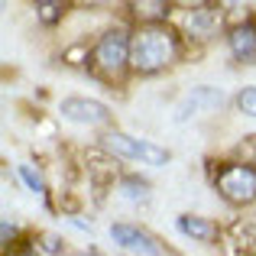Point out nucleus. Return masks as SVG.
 Instances as JSON below:
<instances>
[{"instance_id": "f257e3e1", "label": "nucleus", "mask_w": 256, "mask_h": 256, "mask_svg": "<svg viewBox=\"0 0 256 256\" xmlns=\"http://www.w3.org/2000/svg\"><path fill=\"white\" fill-rule=\"evenodd\" d=\"M178 36L166 23H143L133 32L130 46V68L136 75H156V72L169 68L178 58Z\"/></svg>"}, {"instance_id": "ddd939ff", "label": "nucleus", "mask_w": 256, "mask_h": 256, "mask_svg": "<svg viewBox=\"0 0 256 256\" xmlns=\"http://www.w3.org/2000/svg\"><path fill=\"white\" fill-rule=\"evenodd\" d=\"M234 152H237L246 166H253V169H256V133H253V136H246L244 143H237V150H234Z\"/></svg>"}, {"instance_id": "1a4fd4ad", "label": "nucleus", "mask_w": 256, "mask_h": 256, "mask_svg": "<svg viewBox=\"0 0 256 256\" xmlns=\"http://www.w3.org/2000/svg\"><path fill=\"white\" fill-rule=\"evenodd\" d=\"M178 230L185 234V237L198 240V244H211V240H218V227H214L208 218H198V214H182V218H178Z\"/></svg>"}, {"instance_id": "6e6552de", "label": "nucleus", "mask_w": 256, "mask_h": 256, "mask_svg": "<svg viewBox=\"0 0 256 256\" xmlns=\"http://www.w3.org/2000/svg\"><path fill=\"white\" fill-rule=\"evenodd\" d=\"M218 23H220L218 6H194V10L185 16V26L192 30V36H198V39H208Z\"/></svg>"}, {"instance_id": "9b49d317", "label": "nucleus", "mask_w": 256, "mask_h": 256, "mask_svg": "<svg viewBox=\"0 0 256 256\" xmlns=\"http://www.w3.org/2000/svg\"><path fill=\"white\" fill-rule=\"evenodd\" d=\"M120 188H124V198L130 201H150V185L143 178H136V175H126Z\"/></svg>"}, {"instance_id": "2eb2a0df", "label": "nucleus", "mask_w": 256, "mask_h": 256, "mask_svg": "<svg viewBox=\"0 0 256 256\" xmlns=\"http://www.w3.org/2000/svg\"><path fill=\"white\" fill-rule=\"evenodd\" d=\"M16 234V227L10 224V220H4V244H10V237Z\"/></svg>"}, {"instance_id": "0eeeda50", "label": "nucleus", "mask_w": 256, "mask_h": 256, "mask_svg": "<svg viewBox=\"0 0 256 256\" xmlns=\"http://www.w3.org/2000/svg\"><path fill=\"white\" fill-rule=\"evenodd\" d=\"M110 237H114V244H120L124 250H130L136 256H156V240H152L146 230L133 227V224H114Z\"/></svg>"}, {"instance_id": "f8f14e48", "label": "nucleus", "mask_w": 256, "mask_h": 256, "mask_svg": "<svg viewBox=\"0 0 256 256\" xmlns=\"http://www.w3.org/2000/svg\"><path fill=\"white\" fill-rule=\"evenodd\" d=\"M237 110L246 114V117H256V84L237 91Z\"/></svg>"}, {"instance_id": "20e7f679", "label": "nucleus", "mask_w": 256, "mask_h": 256, "mask_svg": "<svg viewBox=\"0 0 256 256\" xmlns=\"http://www.w3.org/2000/svg\"><path fill=\"white\" fill-rule=\"evenodd\" d=\"M100 146H104L110 156H120V159H136L143 166H166L169 162V150L150 143V140H136L130 133H120V130H110L100 136Z\"/></svg>"}, {"instance_id": "423d86ee", "label": "nucleus", "mask_w": 256, "mask_h": 256, "mask_svg": "<svg viewBox=\"0 0 256 256\" xmlns=\"http://www.w3.org/2000/svg\"><path fill=\"white\" fill-rule=\"evenodd\" d=\"M227 46H230V56L237 58V62L253 65L256 62V23H253V20H244V23L230 26V32H227Z\"/></svg>"}, {"instance_id": "4468645a", "label": "nucleus", "mask_w": 256, "mask_h": 256, "mask_svg": "<svg viewBox=\"0 0 256 256\" xmlns=\"http://www.w3.org/2000/svg\"><path fill=\"white\" fill-rule=\"evenodd\" d=\"M20 175H23V182L32 188V192H42V178H39V175L32 172L30 166H20Z\"/></svg>"}, {"instance_id": "7ed1b4c3", "label": "nucleus", "mask_w": 256, "mask_h": 256, "mask_svg": "<svg viewBox=\"0 0 256 256\" xmlns=\"http://www.w3.org/2000/svg\"><path fill=\"white\" fill-rule=\"evenodd\" d=\"M214 188L227 204L246 208L256 201V169L246 162H227L214 175Z\"/></svg>"}, {"instance_id": "9d476101", "label": "nucleus", "mask_w": 256, "mask_h": 256, "mask_svg": "<svg viewBox=\"0 0 256 256\" xmlns=\"http://www.w3.org/2000/svg\"><path fill=\"white\" fill-rule=\"evenodd\" d=\"M36 16L42 20L46 26H52V23H58V20L65 16V4H58V0H39L36 4Z\"/></svg>"}, {"instance_id": "f03ea898", "label": "nucleus", "mask_w": 256, "mask_h": 256, "mask_svg": "<svg viewBox=\"0 0 256 256\" xmlns=\"http://www.w3.org/2000/svg\"><path fill=\"white\" fill-rule=\"evenodd\" d=\"M130 46H133V36L126 30H107L91 49V68L107 82L120 78L130 68Z\"/></svg>"}, {"instance_id": "39448f33", "label": "nucleus", "mask_w": 256, "mask_h": 256, "mask_svg": "<svg viewBox=\"0 0 256 256\" xmlns=\"http://www.w3.org/2000/svg\"><path fill=\"white\" fill-rule=\"evenodd\" d=\"M58 114L72 124H82V126H104L110 124V107L100 104V100L91 98H65L58 104Z\"/></svg>"}]
</instances>
